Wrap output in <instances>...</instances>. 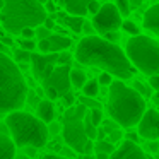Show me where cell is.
Listing matches in <instances>:
<instances>
[{
  "instance_id": "cell-48",
  "label": "cell",
  "mask_w": 159,
  "mask_h": 159,
  "mask_svg": "<svg viewBox=\"0 0 159 159\" xmlns=\"http://www.w3.org/2000/svg\"><path fill=\"white\" fill-rule=\"evenodd\" d=\"M127 137H128V140H132V142H139V137H140V135L137 137V134H128Z\"/></svg>"
},
{
  "instance_id": "cell-15",
  "label": "cell",
  "mask_w": 159,
  "mask_h": 159,
  "mask_svg": "<svg viewBox=\"0 0 159 159\" xmlns=\"http://www.w3.org/2000/svg\"><path fill=\"white\" fill-rule=\"evenodd\" d=\"M36 116H39L46 123H52L55 120V106L52 99H41L36 104Z\"/></svg>"
},
{
  "instance_id": "cell-50",
  "label": "cell",
  "mask_w": 159,
  "mask_h": 159,
  "mask_svg": "<svg viewBox=\"0 0 159 159\" xmlns=\"http://www.w3.org/2000/svg\"><path fill=\"white\" fill-rule=\"evenodd\" d=\"M82 159H96V156H94V154H84Z\"/></svg>"
},
{
  "instance_id": "cell-12",
  "label": "cell",
  "mask_w": 159,
  "mask_h": 159,
  "mask_svg": "<svg viewBox=\"0 0 159 159\" xmlns=\"http://www.w3.org/2000/svg\"><path fill=\"white\" fill-rule=\"evenodd\" d=\"M111 159H151V157H147V154L142 151L137 142H132L127 139L115 149V152L111 154Z\"/></svg>"
},
{
  "instance_id": "cell-26",
  "label": "cell",
  "mask_w": 159,
  "mask_h": 159,
  "mask_svg": "<svg viewBox=\"0 0 159 159\" xmlns=\"http://www.w3.org/2000/svg\"><path fill=\"white\" fill-rule=\"evenodd\" d=\"M79 103L86 104V106L89 108V110H91V108H101V104H99V103H98V101H96V98L86 96V94H84V96H82V98H80V99H79Z\"/></svg>"
},
{
  "instance_id": "cell-33",
  "label": "cell",
  "mask_w": 159,
  "mask_h": 159,
  "mask_svg": "<svg viewBox=\"0 0 159 159\" xmlns=\"http://www.w3.org/2000/svg\"><path fill=\"white\" fill-rule=\"evenodd\" d=\"M48 130H50V135L62 134V130H63V125H62V123H57V121H52V123L48 125Z\"/></svg>"
},
{
  "instance_id": "cell-45",
  "label": "cell",
  "mask_w": 159,
  "mask_h": 159,
  "mask_svg": "<svg viewBox=\"0 0 159 159\" xmlns=\"http://www.w3.org/2000/svg\"><path fill=\"white\" fill-rule=\"evenodd\" d=\"M96 159H111V154H104V152H96Z\"/></svg>"
},
{
  "instance_id": "cell-8",
  "label": "cell",
  "mask_w": 159,
  "mask_h": 159,
  "mask_svg": "<svg viewBox=\"0 0 159 159\" xmlns=\"http://www.w3.org/2000/svg\"><path fill=\"white\" fill-rule=\"evenodd\" d=\"M121 12L113 4H103L101 11L93 17V26L99 34H106L110 31H118L121 28Z\"/></svg>"
},
{
  "instance_id": "cell-38",
  "label": "cell",
  "mask_w": 159,
  "mask_h": 159,
  "mask_svg": "<svg viewBox=\"0 0 159 159\" xmlns=\"http://www.w3.org/2000/svg\"><path fill=\"white\" fill-rule=\"evenodd\" d=\"M21 36L22 38H29V39H33L36 36V29L34 28H24L21 31Z\"/></svg>"
},
{
  "instance_id": "cell-3",
  "label": "cell",
  "mask_w": 159,
  "mask_h": 159,
  "mask_svg": "<svg viewBox=\"0 0 159 159\" xmlns=\"http://www.w3.org/2000/svg\"><path fill=\"white\" fill-rule=\"evenodd\" d=\"M0 111L9 115L21 110L28 99V86L16 60L9 58L5 52L0 53Z\"/></svg>"
},
{
  "instance_id": "cell-30",
  "label": "cell",
  "mask_w": 159,
  "mask_h": 159,
  "mask_svg": "<svg viewBox=\"0 0 159 159\" xmlns=\"http://www.w3.org/2000/svg\"><path fill=\"white\" fill-rule=\"evenodd\" d=\"M98 80H99L101 86H108V87H110L111 84H113V75H111L110 72H103L99 77H98Z\"/></svg>"
},
{
  "instance_id": "cell-23",
  "label": "cell",
  "mask_w": 159,
  "mask_h": 159,
  "mask_svg": "<svg viewBox=\"0 0 159 159\" xmlns=\"http://www.w3.org/2000/svg\"><path fill=\"white\" fill-rule=\"evenodd\" d=\"M89 118H91V121H93L96 127H99V125H103V111H101V108H91L89 110Z\"/></svg>"
},
{
  "instance_id": "cell-11",
  "label": "cell",
  "mask_w": 159,
  "mask_h": 159,
  "mask_svg": "<svg viewBox=\"0 0 159 159\" xmlns=\"http://www.w3.org/2000/svg\"><path fill=\"white\" fill-rule=\"evenodd\" d=\"M70 72H72L70 65H57L55 69H53V72L45 79V86L55 87V89L60 93V96L70 93V87H72Z\"/></svg>"
},
{
  "instance_id": "cell-25",
  "label": "cell",
  "mask_w": 159,
  "mask_h": 159,
  "mask_svg": "<svg viewBox=\"0 0 159 159\" xmlns=\"http://www.w3.org/2000/svg\"><path fill=\"white\" fill-rule=\"evenodd\" d=\"M52 34H53L52 29H48L45 24H41V26L36 28V38H38V39H46V38H50Z\"/></svg>"
},
{
  "instance_id": "cell-16",
  "label": "cell",
  "mask_w": 159,
  "mask_h": 159,
  "mask_svg": "<svg viewBox=\"0 0 159 159\" xmlns=\"http://www.w3.org/2000/svg\"><path fill=\"white\" fill-rule=\"evenodd\" d=\"M67 12L72 16H86L89 14V0H63Z\"/></svg>"
},
{
  "instance_id": "cell-39",
  "label": "cell",
  "mask_w": 159,
  "mask_h": 159,
  "mask_svg": "<svg viewBox=\"0 0 159 159\" xmlns=\"http://www.w3.org/2000/svg\"><path fill=\"white\" fill-rule=\"evenodd\" d=\"M149 87L154 91H159V74L157 75H151L149 77Z\"/></svg>"
},
{
  "instance_id": "cell-17",
  "label": "cell",
  "mask_w": 159,
  "mask_h": 159,
  "mask_svg": "<svg viewBox=\"0 0 159 159\" xmlns=\"http://www.w3.org/2000/svg\"><path fill=\"white\" fill-rule=\"evenodd\" d=\"M50 45H52V53L57 52H65L67 48H70L72 45V39L69 36H63L62 33H55V34L50 36Z\"/></svg>"
},
{
  "instance_id": "cell-47",
  "label": "cell",
  "mask_w": 159,
  "mask_h": 159,
  "mask_svg": "<svg viewBox=\"0 0 159 159\" xmlns=\"http://www.w3.org/2000/svg\"><path fill=\"white\" fill-rule=\"evenodd\" d=\"M45 7H46V11H48V12H53V11H55V4H53L52 0H50V2L45 5Z\"/></svg>"
},
{
  "instance_id": "cell-32",
  "label": "cell",
  "mask_w": 159,
  "mask_h": 159,
  "mask_svg": "<svg viewBox=\"0 0 159 159\" xmlns=\"http://www.w3.org/2000/svg\"><path fill=\"white\" fill-rule=\"evenodd\" d=\"M38 50L41 53H52V45H50V39H39L38 41Z\"/></svg>"
},
{
  "instance_id": "cell-29",
  "label": "cell",
  "mask_w": 159,
  "mask_h": 159,
  "mask_svg": "<svg viewBox=\"0 0 159 159\" xmlns=\"http://www.w3.org/2000/svg\"><path fill=\"white\" fill-rule=\"evenodd\" d=\"M116 7L120 9L121 16L130 14V0H116Z\"/></svg>"
},
{
  "instance_id": "cell-10",
  "label": "cell",
  "mask_w": 159,
  "mask_h": 159,
  "mask_svg": "<svg viewBox=\"0 0 159 159\" xmlns=\"http://www.w3.org/2000/svg\"><path fill=\"white\" fill-rule=\"evenodd\" d=\"M31 65H33V74L39 82H45V79L53 72L57 65H58V55H46V53H33L31 58Z\"/></svg>"
},
{
  "instance_id": "cell-22",
  "label": "cell",
  "mask_w": 159,
  "mask_h": 159,
  "mask_svg": "<svg viewBox=\"0 0 159 159\" xmlns=\"http://www.w3.org/2000/svg\"><path fill=\"white\" fill-rule=\"evenodd\" d=\"M115 144H111L110 140H96V152H104V154H113L115 152Z\"/></svg>"
},
{
  "instance_id": "cell-35",
  "label": "cell",
  "mask_w": 159,
  "mask_h": 159,
  "mask_svg": "<svg viewBox=\"0 0 159 159\" xmlns=\"http://www.w3.org/2000/svg\"><path fill=\"white\" fill-rule=\"evenodd\" d=\"M70 62H72V57L67 52H62L58 55V65H70Z\"/></svg>"
},
{
  "instance_id": "cell-2",
  "label": "cell",
  "mask_w": 159,
  "mask_h": 159,
  "mask_svg": "<svg viewBox=\"0 0 159 159\" xmlns=\"http://www.w3.org/2000/svg\"><path fill=\"white\" fill-rule=\"evenodd\" d=\"M106 110L110 113V118L120 123V127L132 128L139 125L147 108L144 96L137 89L127 86L121 79H118L113 80V84L110 86Z\"/></svg>"
},
{
  "instance_id": "cell-24",
  "label": "cell",
  "mask_w": 159,
  "mask_h": 159,
  "mask_svg": "<svg viewBox=\"0 0 159 159\" xmlns=\"http://www.w3.org/2000/svg\"><path fill=\"white\" fill-rule=\"evenodd\" d=\"M121 28H123V31H125V33H128L130 36H137V34H140V28H139V26L135 24L134 21H123Z\"/></svg>"
},
{
  "instance_id": "cell-36",
  "label": "cell",
  "mask_w": 159,
  "mask_h": 159,
  "mask_svg": "<svg viewBox=\"0 0 159 159\" xmlns=\"http://www.w3.org/2000/svg\"><path fill=\"white\" fill-rule=\"evenodd\" d=\"M45 93H46V96L50 98V99H57V98H60V93L55 89V87H52V86H45Z\"/></svg>"
},
{
  "instance_id": "cell-19",
  "label": "cell",
  "mask_w": 159,
  "mask_h": 159,
  "mask_svg": "<svg viewBox=\"0 0 159 159\" xmlns=\"http://www.w3.org/2000/svg\"><path fill=\"white\" fill-rule=\"evenodd\" d=\"M70 80H72L74 89H82L87 82V75H86V72L80 70V69H72V72H70Z\"/></svg>"
},
{
  "instance_id": "cell-49",
  "label": "cell",
  "mask_w": 159,
  "mask_h": 159,
  "mask_svg": "<svg viewBox=\"0 0 159 159\" xmlns=\"http://www.w3.org/2000/svg\"><path fill=\"white\" fill-rule=\"evenodd\" d=\"M2 43H4L5 46H9V45H12V39L11 38H4V39H2Z\"/></svg>"
},
{
  "instance_id": "cell-20",
  "label": "cell",
  "mask_w": 159,
  "mask_h": 159,
  "mask_svg": "<svg viewBox=\"0 0 159 159\" xmlns=\"http://www.w3.org/2000/svg\"><path fill=\"white\" fill-rule=\"evenodd\" d=\"M99 80L93 79V80H87L86 86L82 87V93L86 94V96H91V98H96L98 93H99Z\"/></svg>"
},
{
  "instance_id": "cell-13",
  "label": "cell",
  "mask_w": 159,
  "mask_h": 159,
  "mask_svg": "<svg viewBox=\"0 0 159 159\" xmlns=\"http://www.w3.org/2000/svg\"><path fill=\"white\" fill-rule=\"evenodd\" d=\"M142 24H144V28L147 31H151L156 36H159V4H154L152 7H149L145 11Z\"/></svg>"
},
{
  "instance_id": "cell-44",
  "label": "cell",
  "mask_w": 159,
  "mask_h": 159,
  "mask_svg": "<svg viewBox=\"0 0 159 159\" xmlns=\"http://www.w3.org/2000/svg\"><path fill=\"white\" fill-rule=\"evenodd\" d=\"M41 159H70V157H65V156H58V154H46V156H43Z\"/></svg>"
},
{
  "instance_id": "cell-7",
  "label": "cell",
  "mask_w": 159,
  "mask_h": 159,
  "mask_svg": "<svg viewBox=\"0 0 159 159\" xmlns=\"http://www.w3.org/2000/svg\"><path fill=\"white\" fill-rule=\"evenodd\" d=\"M87 113H89V108L86 104L79 103V104H74V106L67 108V111L63 113V120H62L63 142H65V145L72 147L79 154H84V147L91 140L86 132Z\"/></svg>"
},
{
  "instance_id": "cell-46",
  "label": "cell",
  "mask_w": 159,
  "mask_h": 159,
  "mask_svg": "<svg viewBox=\"0 0 159 159\" xmlns=\"http://www.w3.org/2000/svg\"><path fill=\"white\" fill-rule=\"evenodd\" d=\"M45 26H46V28H48V29H53V28H55V21H53V19H46V21H45Z\"/></svg>"
},
{
  "instance_id": "cell-4",
  "label": "cell",
  "mask_w": 159,
  "mask_h": 159,
  "mask_svg": "<svg viewBox=\"0 0 159 159\" xmlns=\"http://www.w3.org/2000/svg\"><path fill=\"white\" fill-rule=\"evenodd\" d=\"M48 19V11L39 0H4L2 26L9 34H21L24 28H38Z\"/></svg>"
},
{
  "instance_id": "cell-9",
  "label": "cell",
  "mask_w": 159,
  "mask_h": 159,
  "mask_svg": "<svg viewBox=\"0 0 159 159\" xmlns=\"http://www.w3.org/2000/svg\"><path fill=\"white\" fill-rule=\"evenodd\" d=\"M137 132L145 140H157L159 139V111L154 108L145 110L144 116L137 125Z\"/></svg>"
},
{
  "instance_id": "cell-52",
  "label": "cell",
  "mask_w": 159,
  "mask_h": 159,
  "mask_svg": "<svg viewBox=\"0 0 159 159\" xmlns=\"http://www.w3.org/2000/svg\"><path fill=\"white\" fill-rule=\"evenodd\" d=\"M17 159H31V157H28L26 154H22V156H17Z\"/></svg>"
},
{
  "instance_id": "cell-6",
  "label": "cell",
  "mask_w": 159,
  "mask_h": 159,
  "mask_svg": "<svg viewBox=\"0 0 159 159\" xmlns=\"http://www.w3.org/2000/svg\"><path fill=\"white\" fill-rule=\"evenodd\" d=\"M125 52L135 69L147 77L159 74V41L145 34L132 36L127 41Z\"/></svg>"
},
{
  "instance_id": "cell-21",
  "label": "cell",
  "mask_w": 159,
  "mask_h": 159,
  "mask_svg": "<svg viewBox=\"0 0 159 159\" xmlns=\"http://www.w3.org/2000/svg\"><path fill=\"white\" fill-rule=\"evenodd\" d=\"M31 58H33V52H28L24 48L14 50V60L17 63H28V62H31Z\"/></svg>"
},
{
  "instance_id": "cell-41",
  "label": "cell",
  "mask_w": 159,
  "mask_h": 159,
  "mask_svg": "<svg viewBox=\"0 0 159 159\" xmlns=\"http://www.w3.org/2000/svg\"><path fill=\"white\" fill-rule=\"evenodd\" d=\"M103 38H106L108 41L116 43L118 39H120V33H118V31H110V33H106V34H103Z\"/></svg>"
},
{
  "instance_id": "cell-43",
  "label": "cell",
  "mask_w": 159,
  "mask_h": 159,
  "mask_svg": "<svg viewBox=\"0 0 159 159\" xmlns=\"http://www.w3.org/2000/svg\"><path fill=\"white\" fill-rule=\"evenodd\" d=\"M93 31H96L93 26V22H86L84 24V33H87V34H93Z\"/></svg>"
},
{
  "instance_id": "cell-5",
  "label": "cell",
  "mask_w": 159,
  "mask_h": 159,
  "mask_svg": "<svg viewBox=\"0 0 159 159\" xmlns=\"http://www.w3.org/2000/svg\"><path fill=\"white\" fill-rule=\"evenodd\" d=\"M5 127L11 132V137L14 139L17 147H45L50 139V130L46 121H43L39 116H34L26 111H12L5 115L4 120Z\"/></svg>"
},
{
  "instance_id": "cell-31",
  "label": "cell",
  "mask_w": 159,
  "mask_h": 159,
  "mask_svg": "<svg viewBox=\"0 0 159 159\" xmlns=\"http://www.w3.org/2000/svg\"><path fill=\"white\" fill-rule=\"evenodd\" d=\"M121 137H123V134H121V130L118 128V130H113V132H110V134H108L106 140H110L111 144H116V142L121 140Z\"/></svg>"
},
{
  "instance_id": "cell-1",
  "label": "cell",
  "mask_w": 159,
  "mask_h": 159,
  "mask_svg": "<svg viewBox=\"0 0 159 159\" xmlns=\"http://www.w3.org/2000/svg\"><path fill=\"white\" fill-rule=\"evenodd\" d=\"M75 60L87 67H98L103 72H110L111 75L121 80L132 79L135 75V65L130 62L127 52L120 48L116 43L108 41L96 34H87L77 43Z\"/></svg>"
},
{
  "instance_id": "cell-42",
  "label": "cell",
  "mask_w": 159,
  "mask_h": 159,
  "mask_svg": "<svg viewBox=\"0 0 159 159\" xmlns=\"http://www.w3.org/2000/svg\"><path fill=\"white\" fill-rule=\"evenodd\" d=\"M147 149L152 152V154L159 152V142L157 140H147Z\"/></svg>"
},
{
  "instance_id": "cell-37",
  "label": "cell",
  "mask_w": 159,
  "mask_h": 159,
  "mask_svg": "<svg viewBox=\"0 0 159 159\" xmlns=\"http://www.w3.org/2000/svg\"><path fill=\"white\" fill-rule=\"evenodd\" d=\"M132 87H134V89H137L139 93L142 94V96H147V94H149V89L140 82V80H134V86H132Z\"/></svg>"
},
{
  "instance_id": "cell-51",
  "label": "cell",
  "mask_w": 159,
  "mask_h": 159,
  "mask_svg": "<svg viewBox=\"0 0 159 159\" xmlns=\"http://www.w3.org/2000/svg\"><path fill=\"white\" fill-rule=\"evenodd\" d=\"M154 103L159 104V91H156V94H154Z\"/></svg>"
},
{
  "instance_id": "cell-53",
  "label": "cell",
  "mask_w": 159,
  "mask_h": 159,
  "mask_svg": "<svg viewBox=\"0 0 159 159\" xmlns=\"http://www.w3.org/2000/svg\"><path fill=\"white\" fill-rule=\"evenodd\" d=\"M39 2H41L43 5H46V4H48V2H50V0H39Z\"/></svg>"
},
{
  "instance_id": "cell-18",
  "label": "cell",
  "mask_w": 159,
  "mask_h": 159,
  "mask_svg": "<svg viewBox=\"0 0 159 159\" xmlns=\"http://www.w3.org/2000/svg\"><path fill=\"white\" fill-rule=\"evenodd\" d=\"M63 24L67 26V29H70L72 33L79 34V33L84 31L86 21H84L82 16H65V17H63Z\"/></svg>"
},
{
  "instance_id": "cell-27",
  "label": "cell",
  "mask_w": 159,
  "mask_h": 159,
  "mask_svg": "<svg viewBox=\"0 0 159 159\" xmlns=\"http://www.w3.org/2000/svg\"><path fill=\"white\" fill-rule=\"evenodd\" d=\"M103 128L106 130V134H110V132H113V130H118V128H120V123H116L113 118H106V120H103Z\"/></svg>"
},
{
  "instance_id": "cell-28",
  "label": "cell",
  "mask_w": 159,
  "mask_h": 159,
  "mask_svg": "<svg viewBox=\"0 0 159 159\" xmlns=\"http://www.w3.org/2000/svg\"><path fill=\"white\" fill-rule=\"evenodd\" d=\"M19 45H21V48L28 50V52H33L34 48H38V43L33 41V39H29V38H22V39H19Z\"/></svg>"
},
{
  "instance_id": "cell-34",
  "label": "cell",
  "mask_w": 159,
  "mask_h": 159,
  "mask_svg": "<svg viewBox=\"0 0 159 159\" xmlns=\"http://www.w3.org/2000/svg\"><path fill=\"white\" fill-rule=\"evenodd\" d=\"M101 7H103V5H101L98 0H89V14L96 16L98 12L101 11Z\"/></svg>"
},
{
  "instance_id": "cell-40",
  "label": "cell",
  "mask_w": 159,
  "mask_h": 159,
  "mask_svg": "<svg viewBox=\"0 0 159 159\" xmlns=\"http://www.w3.org/2000/svg\"><path fill=\"white\" fill-rule=\"evenodd\" d=\"M63 103L67 104V108L69 106H74V104H75V96H74L72 93H67V94H63Z\"/></svg>"
},
{
  "instance_id": "cell-14",
  "label": "cell",
  "mask_w": 159,
  "mask_h": 159,
  "mask_svg": "<svg viewBox=\"0 0 159 159\" xmlns=\"http://www.w3.org/2000/svg\"><path fill=\"white\" fill-rule=\"evenodd\" d=\"M16 142L5 132L0 135V159H17L16 157Z\"/></svg>"
}]
</instances>
